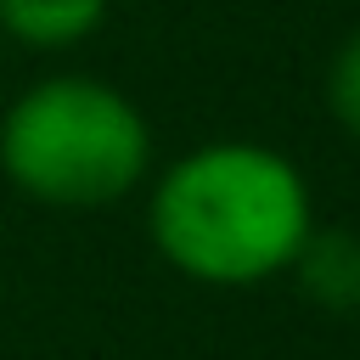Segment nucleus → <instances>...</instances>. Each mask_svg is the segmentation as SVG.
I'll return each mask as SVG.
<instances>
[{"label": "nucleus", "instance_id": "6", "mask_svg": "<svg viewBox=\"0 0 360 360\" xmlns=\"http://www.w3.org/2000/svg\"><path fill=\"white\" fill-rule=\"evenodd\" d=\"M0 39H6V34H0Z\"/></svg>", "mask_w": 360, "mask_h": 360}, {"label": "nucleus", "instance_id": "3", "mask_svg": "<svg viewBox=\"0 0 360 360\" xmlns=\"http://www.w3.org/2000/svg\"><path fill=\"white\" fill-rule=\"evenodd\" d=\"M309 304L321 309H360V236L354 231H309L287 264Z\"/></svg>", "mask_w": 360, "mask_h": 360}, {"label": "nucleus", "instance_id": "1", "mask_svg": "<svg viewBox=\"0 0 360 360\" xmlns=\"http://www.w3.org/2000/svg\"><path fill=\"white\" fill-rule=\"evenodd\" d=\"M146 225L180 276L208 287H253L292 264L315 231V214L292 158L259 141H208L169 163Z\"/></svg>", "mask_w": 360, "mask_h": 360}, {"label": "nucleus", "instance_id": "2", "mask_svg": "<svg viewBox=\"0 0 360 360\" xmlns=\"http://www.w3.org/2000/svg\"><path fill=\"white\" fill-rule=\"evenodd\" d=\"M152 158L141 107L101 79H45L0 118V169L51 208H107L135 191Z\"/></svg>", "mask_w": 360, "mask_h": 360}, {"label": "nucleus", "instance_id": "5", "mask_svg": "<svg viewBox=\"0 0 360 360\" xmlns=\"http://www.w3.org/2000/svg\"><path fill=\"white\" fill-rule=\"evenodd\" d=\"M326 107L349 135H360V28L343 39V51L326 68Z\"/></svg>", "mask_w": 360, "mask_h": 360}, {"label": "nucleus", "instance_id": "4", "mask_svg": "<svg viewBox=\"0 0 360 360\" xmlns=\"http://www.w3.org/2000/svg\"><path fill=\"white\" fill-rule=\"evenodd\" d=\"M101 17H107V0H0V34L34 51L79 45L101 28Z\"/></svg>", "mask_w": 360, "mask_h": 360}]
</instances>
